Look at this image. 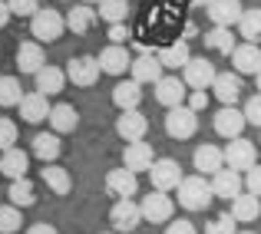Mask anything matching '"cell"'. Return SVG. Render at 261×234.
Segmentation results:
<instances>
[{
    "instance_id": "obj_1",
    "label": "cell",
    "mask_w": 261,
    "mask_h": 234,
    "mask_svg": "<svg viewBox=\"0 0 261 234\" xmlns=\"http://www.w3.org/2000/svg\"><path fill=\"white\" fill-rule=\"evenodd\" d=\"M178 204H182L185 211H205L212 201H215V191H212V182L205 175H189L182 178V185H178Z\"/></svg>"
},
{
    "instance_id": "obj_2",
    "label": "cell",
    "mask_w": 261,
    "mask_h": 234,
    "mask_svg": "<svg viewBox=\"0 0 261 234\" xmlns=\"http://www.w3.org/2000/svg\"><path fill=\"white\" fill-rule=\"evenodd\" d=\"M30 33L40 43H53V40H60L66 33V17L60 10H53V7H40L30 17Z\"/></svg>"
},
{
    "instance_id": "obj_3",
    "label": "cell",
    "mask_w": 261,
    "mask_h": 234,
    "mask_svg": "<svg viewBox=\"0 0 261 234\" xmlns=\"http://www.w3.org/2000/svg\"><path fill=\"white\" fill-rule=\"evenodd\" d=\"M198 132V112L189 106L166 109V135L169 139H192Z\"/></svg>"
},
{
    "instance_id": "obj_4",
    "label": "cell",
    "mask_w": 261,
    "mask_h": 234,
    "mask_svg": "<svg viewBox=\"0 0 261 234\" xmlns=\"http://www.w3.org/2000/svg\"><path fill=\"white\" fill-rule=\"evenodd\" d=\"M139 208H142V218L152 224H169L175 215V201L169 198V191H149L139 201Z\"/></svg>"
},
{
    "instance_id": "obj_5",
    "label": "cell",
    "mask_w": 261,
    "mask_h": 234,
    "mask_svg": "<svg viewBox=\"0 0 261 234\" xmlns=\"http://www.w3.org/2000/svg\"><path fill=\"white\" fill-rule=\"evenodd\" d=\"M142 221H146V218H142V208L133 201V198H119V201L113 204V211H109V224H113V231H119V234L136 231Z\"/></svg>"
},
{
    "instance_id": "obj_6",
    "label": "cell",
    "mask_w": 261,
    "mask_h": 234,
    "mask_svg": "<svg viewBox=\"0 0 261 234\" xmlns=\"http://www.w3.org/2000/svg\"><path fill=\"white\" fill-rule=\"evenodd\" d=\"M185 99H189V86H185V79L178 73H169V76L155 82V102L159 106L175 109V106H185Z\"/></svg>"
},
{
    "instance_id": "obj_7",
    "label": "cell",
    "mask_w": 261,
    "mask_h": 234,
    "mask_svg": "<svg viewBox=\"0 0 261 234\" xmlns=\"http://www.w3.org/2000/svg\"><path fill=\"white\" fill-rule=\"evenodd\" d=\"M225 165L235 171H248L258 165V145L248 139H228L225 145Z\"/></svg>"
},
{
    "instance_id": "obj_8",
    "label": "cell",
    "mask_w": 261,
    "mask_h": 234,
    "mask_svg": "<svg viewBox=\"0 0 261 234\" xmlns=\"http://www.w3.org/2000/svg\"><path fill=\"white\" fill-rule=\"evenodd\" d=\"M149 182L155 191H172L182 185V165L175 158H155V165L149 168Z\"/></svg>"
},
{
    "instance_id": "obj_9",
    "label": "cell",
    "mask_w": 261,
    "mask_h": 234,
    "mask_svg": "<svg viewBox=\"0 0 261 234\" xmlns=\"http://www.w3.org/2000/svg\"><path fill=\"white\" fill-rule=\"evenodd\" d=\"M215 76H218L215 63H212V60H205V56H192L189 66L182 70V79H185V86H189V89H208V93H212V82H215Z\"/></svg>"
},
{
    "instance_id": "obj_10",
    "label": "cell",
    "mask_w": 261,
    "mask_h": 234,
    "mask_svg": "<svg viewBox=\"0 0 261 234\" xmlns=\"http://www.w3.org/2000/svg\"><path fill=\"white\" fill-rule=\"evenodd\" d=\"M129 76H133L139 86H146V82H159L166 76V66H162L159 53H139V56H133V66H129Z\"/></svg>"
},
{
    "instance_id": "obj_11",
    "label": "cell",
    "mask_w": 261,
    "mask_h": 234,
    "mask_svg": "<svg viewBox=\"0 0 261 234\" xmlns=\"http://www.w3.org/2000/svg\"><path fill=\"white\" fill-rule=\"evenodd\" d=\"M102 66H99V56H73L70 63H66V79L73 82V86H93L96 79H99Z\"/></svg>"
},
{
    "instance_id": "obj_12",
    "label": "cell",
    "mask_w": 261,
    "mask_h": 234,
    "mask_svg": "<svg viewBox=\"0 0 261 234\" xmlns=\"http://www.w3.org/2000/svg\"><path fill=\"white\" fill-rule=\"evenodd\" d=\"M215 132L222 135V139H242V132H245V126H248V119H245V112L242 109H235V106H222L215 112Z\"/></svg>"
},
{
    "instance_id": "obj_13",
    "label": "cell",
    "mask_w": 261,
    "mask_h": 234,
    "mask_svg": "<svg viewBox=\"0 0 261 234\" xmlns=\"http://www.w3.org/2000/svg\"><path fill=\"white\" fill-rule=\"evenodd\" d=\"M212 191H215V198H225V201H235V198L245 191V175L225 165L222 171H215V175H212Z\"/></svg>"
},
{
    "instance_id": "obj_14",
    "label": "cell",
    "mask_w": 261,
    "mask_h": 234,
    "mask_svg": "<svg viewBox=\"0 0 261 234\" xmlns=\"http://www.w3.org/2000/svg\"><path fill=\"white\" fill-rule=\"evenodd\" d=\"M116 132L126 142H142L146 132H149V119L139 109H126V112H119V119H116Z\"/></svg>"
},
{
    "instance_id": "obj_15",
    "label": "cell",
    "mask_w": 261,
    "mask_h": 234,
    "mask_svg": "<svg viewBox=\"0 0 261 234\" xmlns=\"http://www.w3.org/2000/svg\"><path fill=\"white\" fill-rule=\"evenodd\" d=\"M106 191L116 201H119V198H136L139 178H136V171H129L126 165H122V168H113V171H106Z\"/></svg>"
},
{
    "instance_id": "obj_16",
    "label": "cell",
    "mask_w": 261,
    "mask_h": 234,
    "mask_svg": "<svg viewBox=\"0 0 261 234\" xmlns=\"http://www.w3.org/2000/svg\"><path fill=\"white\" fill-rule=\"evenodd\" d=\"M122 165H126L129 171H149L155 165V152H152V145H149L146 139L142 142H126V149H122Z\"/></svg>"
},
{
    "instance_id": "obj_17",
    "label": "cell",
    "mask_w": 261,
    "mask_h": 234,
    "mask_svg": "<svg viewBox=\"0 0 261 234\" xmlns=\"http://www.w3.org/2000/svg\"><path fill=\"white\" fill-rule=\"evenodd\" d=\"M50 96H43V93H23V99H20V119L23 122H30V126H37V122H46L50 119Z\"/></svg>"
},
{
    "instance_id": "obj_18",
    "label": "cell",
    "mask_w": 261,
    "mask_h": 234,
    "mask_svg": "<svg viewBox=\"0 0 261 234\" xmlns=\"http://www.w3.org/2000/svg\"><path fill=\"white\" fill-rule=\"evenodd\" d=\"M205 13H208V20L215 26H238L245 7H242V0H212L205 7Z\"/></svg>"
},
{
    "instance_id": "obj_19",
    "label": "cell",
    "mask_w": 261,
    "mask_h": 234,
    "mask_svg": "<svg viewBox=\"0 0 261 234\" xmlns=\"http://www.w3.org/2000/svg\"><path fill=\"white\" fill-rule=\"evenodd\" d=\"M212 93H215V99L222 102V106H235L238 99H242V73H218L215 82H212Z\"/></svg>"
},
{
    "instance_id": "obj_20",
    "label": "cell",
    "mask_w": 261,
    "mask_h": 234,
    "mask_svg": "<svg viewBox=\"0 0 261 234\" xmlns=\"http://www.w3.org/2000/svg\"><path fill=\"white\" fill-rule=\"evenodd\" d=\"M99 66H102V73H109V76H122V73L133 66V56H129L126 46L109 43V46L99 50Z\"/></svg>"
},
{
    "instance_id": "obj_21",
    "label": "cell",
    "mask_w": 261,
    "mask_h": 234,
    "mask_svg": "<svg viewBox=\"0 0 261 234\" xmlns=\"http://www.w3.org/2000/svg\"><path fill=\"white\" fill-rule=\"evenodd\" d=\"M231 66L242 76H255L261 70V43H238L231 53Z\"/></svg>"
},
{
    "instance_id": "obj_22",
    "label": "cell",
    "mask_w": 261,
    "mask_h": 234,
    "mask_svg": "<svg viewBox=\"0 0 261 234\" xmlns=\"http://www.w3.org/2000/svg\"><path fill=\"white\" fill-rule=\"evenodd\" d=\"M17 66H20V73H30V76H37V73L46 66L43 43H40V40H27V43H20V46H17Z\"/></svg>"
},
{
    "instance_id": "obj_23",
    "label": "cell",
    "mask_w": 261,
    "mask_h": 234,
    "mask_svg": "<svg viewBox=\"0 0 261 234\" xmlns=\"http://www.w3.org/2000/svg\"><path fill=\"white\" fill-rule=\"evenodd\" d=\"M192 165H195L198 175H215V171L225 168V149L208 145V142H205V145L195 149V155H192Z\"/></svg>"
},
{
    "instance_id": "obj_24",
    "label": "cell",
    "mask_w": 261,
    "mask_h": 234,
    "mask_svg": "<svg viewBox=\"0 0 261 234\" xmlns=\"http://www.w3.org/2000/svg\"><path fill=\"white\" fill-rule=\"evenodd\" d=\"M50 132H57V135H66V132H76V126H80V112H76V106H70V102H57V106L50 109Z\"/></svg>"
},
{
    "instance_id": "obj_25",
    "label": "cell",
    "mask_w": 261,
    "mask_h": 234,
    "mask_svg": "<svg viewBox=\"0 0 261 234\" xmlns=\"http://www.w3.org/2000/svg\"><path fill=\"white\" fill-rule=\"evenodd\" d=\"M113 102H116V109H119V112H126V109H139V102H142V86H139L133 76H129V79H119V82L113 86Z\"/></svg>"
},
{
    "instance_id": "obj_26",
    "label": "cell",
    "mask_w": 261,
    "mask_h": 234,
    "mask_svg": "<svg viewBox=\"0 0 261 234\" xmlns=\"http://www.w3.org/2000/svg\"><path fill=\"white\" fill-rule=\"evenodd\" d=\"M96 20H99V10H93V4H76L70 13H66V30L86 37V33L96 26Z\"/></svg>"
},
{
    "instance_id": "obj_27",
    "label": "cell",
    "mask_w": 261,
    "mask_h": 234,
    "mask_svg": "<svg viewBox=\"0 0 261 234\" xmlns=\"http://www.w3.org/2000/svg\"><path fill=\"white\" fill-rule=\"evenodd\" d=\"M27 168H30V155L23 152V149H7V152H0V175H7L13 182V178H23Z\"/></svg>"
},
{
    "instance_id": "obj_28",
    "label": "cell",
    "mask_w": 261,
    "mask_h": 234,
    "mask_svg": "<svg viewBox=\"0 0 261 234\" xmlns=\"http://www.w3.org/2000/svg\"><path fill=\"white\" fill-rule=\"evenodd\" d=\"M33 82H37V93L57 96V93H63V86L70 79H66V70H60V66H43V70L33 76Z\"/></svg>"
},
{
    "instance_id": "obj_29",
    "label": "cell",
    "mask_w": 261,
    "mask_h": 234,
    "mask_svg": "<svg viewBox=\"0 0 261 234\" xmlns=\"http://www.w3.org/2000/svg\"><path fill=\"white\" fill-rule=\"evenodd\" d=\"M159 60H162V66L166 70H185L189 66V60H192V53H189V40H175V43H169V46H162L159 50Z\"/></svg>"
},
{
    "instance_id": "obj_30",
    "label": "cell",
    "mask_w": 261,
    "mask_h": 234,
    "mask_svg": "<svg viewBox=\"0 0 261 234\" xmlns=\"http://www.w3.org/2000/svg\"><path fill=\"white\" fill-rule=\"evenodd\" d=\"M33 155H37L43 165H53L60 155H63V142H60V135L57 132H40L37 139H33Z\"/></svg>"
},
{
    "instance_id": "obj_31",
    "label": "cell",
    "mask_w": 261,
    "mask_h": 234,
    "mask_svg": "<svg viewBox=\"0 0 261 234\" xmlns=\"http://www.w3.org/2000/svg\"><path fill=\"white\" fill-rule=\"evenodd\" d=\"M43 185L53 191V195H70V188H73V178H70V171L63 168V165H43Z\"/></svg>"
},
{
    "instance_id": "obj_32",
    "label": "cell",
    "mask_w": 261,
    "mask_h": 234,
    "mask_svg": "<svg viewBox=\"0 0 261 234\" xmlns=\"http://www.w3.org/2000/svg\"><path fill=\"white\" fill-rule=\"evenodd\" d=\"M205 46H208L212 53H222V56H231L235 53V33H231V26H212L208 33H205Z\"/></svg>"
},
{
    "instance_id": "obj_33",
    "label": "cell",
    "mask_w": 261,
    "mask_h": 234,
    "mask_svg": "<svg viewBox=\"0 0 261 234\" xmlns=\"http://www.w3.org/2000/svg\"><path fill=\"white\" fill-rule=\"evenodd\" d=\"M231 215L238 218V224L258 221V215H261V198H258V195H248V191H242V195L231 201Z\"/></svg>"
},
{
    "instance_id": "obj_34",
    "label": "cell",
    "mask_w": 261,
    "mask_h": 234,
    "mask_svg": "<svg viewBox=\"0 0 261 234\" xmlns=\"http://www.w3.org/2000/svg\"><path fill=\"white\" fill-rule=\"evenodd\" d=\"M7 198H10V204H17V208H30V204H37V188H33L30 178H13L10 188H7Z\"/></svg>"
},
{
    "instance_id": "obj_35",
    "label": "cell",
    "mask_w": 261,
    "mask_h": 234,
    "mask_svg": "<svg viewBox=\"0 0 261 234\" xmlns=\"http://www.w3.org/2000/svg\"><path fill=\"white\" fill-rule=\"evenodd\" d=\"M238 33H242L245 43H261V7L242 13V20H238Z\"/></svg>"
},
{
    "instance_id": "obj_36",
    "label": "cell",
    "mask_w": 261,
    "mask_h": 234,
    "mask_svg": "<svg viewBox=\"0 0 261 234\" xmlns=\"http://www.w3.org/2000/svg\"><path fill=\"white\" fill-rule=\"evenodd\" d=\"M129 17V0H102L99 4V20L106 23H126Z\"/></svg>"
},
{
    "instance_id": "obj_37",
    "label": "cell",
    "mask_w": 261,
    "mask_h": 234,
    "mask_svg": "<svg viewBox=\"0 0 261 234\" xmlns=\"http://www.w3.org/2000/svg\"><path fill=\"white\" fill-rule=\"evenodd\" d=\"M23 99V89H20V79L17 76H0V106H20Z\"/></svg>"
},
{
    "instance_id": "obj_38",
    "label": "cell",
    "mask_w": 261,
    "mask_h": 234,
    "mask_svg": "<svg viewBox=\"0 0 261 234\" xmlns=\"http://www.w3.org/2000/svg\"><path fill=\"white\" fill-rule=\"evenodd\" d=\"M20 211L23 208H17V204H0V234H17L20 231V224H23Z\"/></svg>"
},
{
    "instance_id": "obj_39",
    "label": "cell",
    "mask_w": 261,
    "mask_h": 234,
    "mask_svg": "<svg viewBox=\"0 0 261 234\" xmlns=\"http://www.w3.org/2000/svg\"><path fill=\"white\" fill-rule=\"evenodd\" d=\"M205 234H238V218L231 211H222L205 224Z\"/></svg>"
},
{
    "instance_id": "obj_40",
    "label": "cell",
    "mask_w": 261,
    "mask_h": 234,
    "mask_svg": "<svg viewBox=\"0 0 261 234\" xmlns=\"http://www.w3.org/2000/svg\"><path fill=\"white\" fill-rule=\"evenodd\" d=\"M13 145H17V122L0 115V152H7Z\"/></svg>"
},
{
    "instance_id": "obj_41",
    "label": "cell",
    "mask_w": 261,
    "mask_h": 234,
    "mask_svg": "<svg viewBox=\"0 0 261 234\" xmlns=\"http://www.w3.org/2000/svg\"><path fill=\"white\" fill-rule=\"evenodd\" d=\"M245 119H248V126H255V129H261V93H255L248 102H245Z\"/></svg>"
},
{
    "instance_id": "obj_42",
    "label": "cell",
    "mask_w": 261,
    "mask_h": 234,
    "mask_svg": "<svg viewBox=\"0 0 261 234\" xmlns=\"http://www.w3.org/2000/svg\"><path fill=\"white\" fill-rule=\"evenodd\" d=\"M13 10V17H33L40 10V0H7Z\"/></svg>"
},
{
    "instance_id": "obj_43",
    "label": "cell",
    "mask_w": 261,
    "mask_h": 234,
    "mask_svg": "<svg viewBox=\"0 0 261 234\" xmlns=\"http://www.w3.org/2000/svg\"><path fill=\"white\" fill-rule=\"evenodd\" d=\"M245 191H248V195H258V198H261V165H255V168L245 171Z\"/></svg>"
},
{
    "instance_id": "obj_44",
    "label": "cell",
    "mask_w": 261,
    "mask_h": 234,
    "mask_svg": "<svg viewBox=\"0 0 261 234\" xmlns=\"http://www.w3.org/2000/svg\"><path fill=\"white\" fill-rule=\"evenodd\" d=\"M106 40H109V43H119V46H126V43H129V26H126V23H109V30H106Z\"/></svg>"
},
{
    "instance_id": "obj_45",
    "label": "cell",
    "mask_w": 261,
    "mask_h": 234,
    "mask_svg": "<svg viewBox=\"0 0 261 234\" xmlns=\"http://www.w3.org/2000/svg\"><path fill=\"white\" fill-rule=\"evenodd\" d=\"M185 106H189V109H195V112H202V109L208 106V89H192V93H189V99H185Z\"/></svg>"
},
{
    "instance_id": "obj_46",
    "label": "cell",
    "mask_w": 261,
    "mask_h": 234,
    "mask_svg": "<svg viewBox=\"0 0 261 234\" xmlns=\"http://www.w3.org/2000/svg\"><path fill=\"white\" fill-rule=\"evenodd\" d=\"M166 234H198V231H195V224H192L189 218H178V221L172 218V221L166 224Z\"/></svg>"
},
{
    "instance_id": "obj_47",
    "label": "cell",
    "mask_w": 261,
    "mask_h": 234,
    "mask_svg": "<svg viewBox=\"0 0 261 234\" xmlns=\"http://www.w3.org/2000/svg\"><path fill=\"white\" fill-rule=\"evenodd\" d=\"M27 234H57V228H53V224H46V221H40V224H30Z\"/></svg>"
},
{
    "instance_id": "obj_48",
    "label": "cell",
    "mask_w": 261,
    "mask_h": 234,
    "mask_svg": "<svg viewBox=\"0 0 261 234\" xmlns=\"http://www.w3.org/2000/svg\"><path fill=\"white\" fill-rule=\"evenodd\" d=\"M10 17H13V10H10V4L7 0H0V30H4L7 23H10Z\"/></svg>"
},
{
    "instance_id": "obj_49",
    "label": "cell",
    "mask_w": 261,
    "mask_h": 234,
    "mask_svg": "<svg viewBox=\"0 0 261 234\" xmlns=\"http://www.w3.org/2000/svg\"><path fill=\"white\" fill-rule=\"evenodd\" d=\"M212 0H192V7H208Z\"/></svg>"
},
{
    "instance_id": "obj_50",
    "label": "cell",
    "mask_w": 261,
    "mask_h": 234,
    "mask_svg": "<svg viewBox=\"0 0 261 234\" xmlns=\"http://www.w3.org/2000/svg\"><path fill=\"white\" fill-rule=\"evenodd\" d=\"M255 86H258V93H261V70L255 73Z\"/></svg>"
},
{
    "instance_id": "obj_51",
    "label": "cell",
    "mask_w": 261,
    "mask_h": 234,
    "mask_svg": "<svg viewBox=\"0 0 261 234\" xmlns=\"http://www.w3.org/2000/svg\"><path fill=\"white\" fill-rule=\"evenodd\" d=\"M80 4H102V0H80Z\"/></svg>"
},
{
    "instance_id": "obj_52",
    "label": "cell",
    "mask_w": 261,
    "mask_h": 234,
    "mask_svg": "<svg viewBox=\"0 0 261 234\" xmlns=\"http://www.w3.org/2000/svg\"><path fill=\"white\" fill-rule=\"evenodd\" d=\"M258 145H261V129H258Z\"/></svg>"
},
{
    "instance_id": "obj_53",
    "label": "cell",
    "mask_w": 261,
    "mask_h": 234,
    "mask_svg": "<svg viewBox=\"0 0 261 234\" xmlns=\"http://www.w3.org/2000/svg\"><path fill=\"white\" fill-rule=\"evenodd\" d=\"M238 234H255V231H238Z\"/></svg>"
},
{
    "instance_id": "obj_54",
    "label": "cell",
    "mask_w": 261,
    "mask_h": 234,
    "mask_svg": "<svg viewBox=\"0 0 261 234\" xmlns=\"http://www.w3.org/2000/svg\"><path fill=\"white\" fill-rule=\"evenodd\" d=\"M106 234H119V231H106Z\"/></svg>"
}]
</instances>
